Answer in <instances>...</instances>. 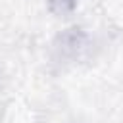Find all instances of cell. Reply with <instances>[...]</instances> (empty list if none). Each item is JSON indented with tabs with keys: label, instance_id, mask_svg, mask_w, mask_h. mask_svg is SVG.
I'll use <instances>...</instances> for the list:
<instances>
[{
	"label": "cell",
	"instance_id": "1",
	"mask_svg": "<svg viewBox=\"0 0 123 123\" xmlns=\"http://www.w3.org/2000/svg\"><path fill=\"white\" fill-rule=\"evenodd\" d=\"M46 2H48V8L58 15L71 13L79 4V0H46Z\"/></svg>",
	"mask_w": 123,
	"mask_h": 123
}]
</instances>
